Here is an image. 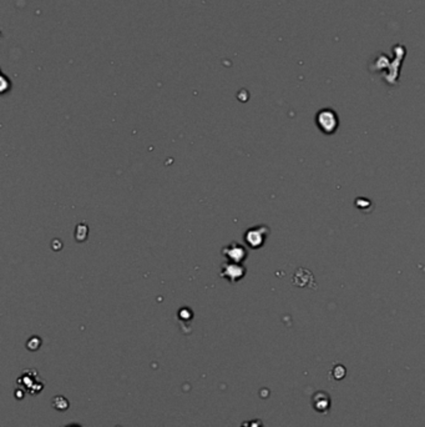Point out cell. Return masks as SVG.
Segmentation results:
<instances>
[{
    "label": "cell",
    "mask_w": 425,
    "mask_h": 427,
    "mask_svg": "<svg viewBox=\"0 0 425 427\" xmlns=\"http://www.w3.org/2000/svg\"><path fill=\"white\" fill-rule=\"evenodd\" d=\"M65 427H83V426L77 425V423H72V425H67V426H65Z\"/></svg>",
    "instance_id": "obj_5"
},
{
    "label": "cell",
    "mask_w": 425,
    "mask_h": 427,
    "mask_svg": "<svg viewBox=\"0 0 425 427\" xmlns=\"http://www.w3.org/2000/svg\"><path fill=\"white\" fill-rule=\"evenodd\" d=\"M329 405H331V401H329L328 395L326 396L324 400H319L317 395L313 396V406L316 407L317 411H319V412L327 411L328 407H329Z\"/></svg>",
    "instance_id": "obj_3"
},
{
    "label": "cell",
    "mask_w": 425,
    "mask_h": 427,
    "mask_svg": "<svg viewBox=\"0 0 425 427\" xmlns=\"http://www.w3.org/2000/svg\"><path fill=\"white\" fill-rule=\"evenodd\" d=\"M317 123L323 133L332 134L336 131L337 126H338V117H337L336 112L326 109V110H322L318 114Z\"/></svg>",
    "instance_id": "obj_1"
},
{
    "label": "cell",
    "mask_w": 425,
    "mask_h": 427,
    "mask_svg": "<svg viewBox=\"0 0 425 427\" xmlns=\"http://www.w3.org/2000/svg\"><path fill=\"white\" fill-rule=\"evenodd\" d=\"M227 249L230 250L229 254L231 252V255H227L230 258H232L233 260V256H236V261H241L242 258H244L246 256H243V255H238V252H246L243 250V247L242 246H238V245H231L227 247Z\"/></svg>",
    "instance_id": "obj_4"
},
{
    "label": "cell",
    "mask_w": 425,
    "mask_h": 427,
    "mask_svg": "<svg viewBox=\"0 0 425 427\" xmlns=\"http://www.w3.org/2000/svg\"><path fill=\"white\" fill-rule=\"evenodd\" d=\"M258 230L260 229H252L246 234V241L248 243V245L255 247V249L256 247H260L263 244L264 238H266V235L263 232L258 231Z\"/></svg>",
    "instance_id": "obj_2"
}]
</instances>
